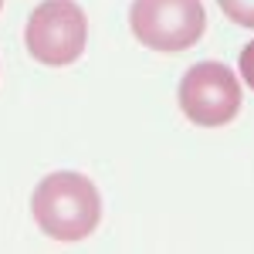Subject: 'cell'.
I'll list each match as a JSON object with an SVG mask.
<instances>
[{"label": "cell", "instance_id": "cell-2", "mask_svg": "<svg viewBox=\"0 0 254 254\" xmlns=\"http://www.w3.org/2000/svg\"><path fill=\"white\" fill-rule=\"evenodd\" d=\"M88 41V17L75 0H41L24 27L31 58L48 68L75 64Z\"/></svg>", "mask_w": 254, "mask_h": 254}, {"label": "cell", "instance_id": "cell-4", "mask_svg": "<svg viewBox=\"0 0 254 254\" xmlns=\"http://www.w3.org/2000/svg\"><path fill=\"white\" fill-rule=\"evenodd\" d=\"M176 102H180V112L193 126L217 129L234 122L241 112V81L227 64L200 61L180 78Z\"/></svg>", "mask_w": 254, "mask_h": 254}, {"label": "cell", "instance_id": "cell-6", "mask_svg": "<svg viewBox=\"0 0 254 254\" xmlns=\"http://www.w3.org/2000/svg\"><path fill=\"white\" fill-rule=\"evenodd\" d=\"M237 68H241V75H244V85L254 92V41L244 44V51H241V58H237Z\"/></svg>", "mask_w": 254, "mask_h": 254}, {"label": "cell", "instance_id": "cell-5", "mask_svg": "<svg viewBox=\"0 0 254 254\" xmlns=\"http://www.w3.org/2000/svg\"><path fill=\"white\" fill-rule=\"evenodd\" d=\"M224 17H231L241 27H254V0H217Z\"/></svg>", "mask_w": 254, "mask_h": 254}, {"label": "cell", "instance_id": "cell-3", "mask_svg": "<svg viewBox=\"0 0 254 254\" xmlns=\"http://www.w3.org/2000/svg\"><path fill=\"white\" fill-rule=\"evenodd\" d=\"M129 27L149 51H187L207 31V14L200 0H132Z\"/></svg>", "mask_w": 254, "mask_h": 254}, {"label": "cell", "instance_id": "cell-7", "mask_svg": "<svg viewBox=\"0 0 254 254\" xmlns=\"http://www.w3.org/2000/svg\"><path fill=\"white\" fill-rule=\"evenodd\" d=\"M0 7H3V0H0Z\"/></svg>", "mask_w": 254, "mask_h": 254}, {"label": "cell", "instance_id": "cell-1", "mask_svg": "<svg viewBox=\"0 0 254 254\" xmlns=\"http://www.w3.org/2000/svg\"><path fill=\"white\" fill-rule=\"evenodd\" d=\"M31 214L41 231L55 241H85L95 234L102 220V196L85 173L55 170L34 187Z\"/></svg>", "mask_w": 254, "mask_h": 254}]
</instances>
